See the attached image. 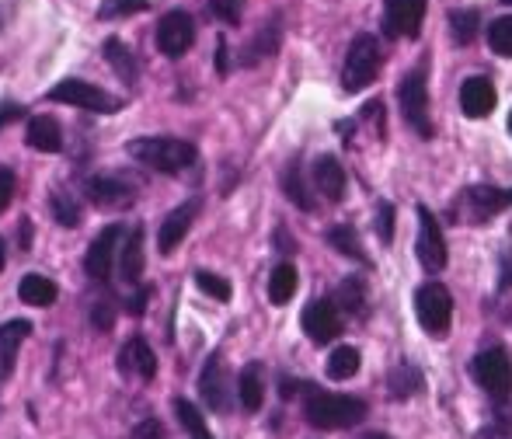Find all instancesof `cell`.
I'll list each match as a JSON object with an SVG mask.
<instances>
[{
	"label": "cell",
	"instance_id": "1",
	"mask_svg": "<svg viewBox=\"0 0 512 439\" xmlns=\"http://www.w3.org/2000/svg\"><path fill=\"white\" fill-rule=\"evenodd\" d=\"M366 401L356 394H328V391H307L304 401V419L307 426L321 429V433H338V429H356L366 422Z\"/></svg>",
	"mask_w": 512,
	"mask_h": 439
},
{
	"label": "cell",
	"instance_id": "2",
	"mask_svg": "<svg viewBox=\"0 0 512 439\" xmlns=\"http://www.w3.org/2000/svg\"><path fill=\"white\" fill-rule=\"evenodd\" d=\"M126 154L161 175H182L185 168L196 164V147L178 136H140V140L126 143Z\"/></svg>",
	"mask_w": 512,
	"mask_h": 439
},
{
	"label": "cell",
	"instance_id": "3",
	"mask_svg": "<svg viewBox=\"0 0 512 439\" xmlns=\"http://www.w3.org/2000/svg\"><path fill=\"white\" fill-rule=\"evenodd\" d=\"M380 63H384V53H380V42L377 35L370 32H359L356 39L349 42V53H345V63H342V88L349 95L356 91L370 88L380 74Z\"/></svg>",
	"mask_w": 512,
	"mask_h": 439
},
{
	"label": "cell",
	"instance_id": "4",
	"mask_svg": "<svg viewBox=\"0 0 512 439\" xmlns=\"http://www.w3.org/2000/svg\"><path fill=\"white\" fill-rule=\"evenodd\" d=\"M398 105L401 115L418 136L429 140L432 136V115H429V60H422L418 67H411L405 81L398 84Z\"/></svg>",
	"mask_w": 512,
	"mask_h": 439
},
{
	"label": "cell",
	"instance_id": "5",
	"mask_svg": "<svg viewBox=\"0 0 512 439\" xmlns=\"http://www.w3.org/2000/svg\"><path fill=\"white\" fill-rule=\"evenodd\" d=\"M415 318L422 331L432 338H443L453 321V297L443 283H422L415 290Z\"/></svg>",
	"mask_w": 512,
	"mask_h": 439
},
{
	"label": "cell",
	"instance_id": "6",
	"mask_svg": "<svg viewBox=\"0 0 512 439\" xmlns=\"http://www.w3.org/2000/svg\"><path fill=\"white\" fill-rule=\"evenodd\" d=\"M49 102L56 105H74V109H84V112H98V115H112L119 112L122 105L115 102L108 91L95 88V84L81 81V77H67V81H60L56 88H49Z\"/></svg>",
	"mask_w": 512,
	"mask_h": 439
},
{
	"label": "cell",
	"instance_id": "7",
	"mask_svg": "<svg viewBox=\"0 0 512 439\" xmlns=\"http://www.w3.org/2000/svg\"><path fill=\"white\" fill-rule=\"evenodd\" d=\"M471 373L492 398L502 401L512 394V356L502 349V345H492V349L478 352L471 363Z\"/></svg>",
	"mask_w": 512,
	"mask_h": 439
},
{
	"label": "cell",
	"instance_id": "8",
	"mask_svg": "<svg viewBox=\"0 0 512 439\" xmlns=\"http://www.w3.org/2000/svg\"><path fill=\"white\" fill-rule=\"evenodd\" d=\"M415 255H418V265H422L425 272H443L446 269V258H450V251H446V237H443V227H439L436 213L429 210L425 203H418V241H415Z\"/></svg>",
	"mask_w": 512,
	"mask_h": 439
},
{
	"label": "cell",
	"instance_id": "9",
	"mask_svg": "<svg viewBox=\"0 0 512 439\" xmlns=\"http://www.w3.org/2000/svg\"><path fill=\"white\" fill-rule=\"evenodd\" d=\"M157 49H161L168 60H182L185 53L196 42V21H192L189 11H168L161 21H157Z\"/></svg>",
	"mask_w": 512,
	"mask_h": 439
},
{
	"label": "cell",
	"instance_id": "10",
	"mask_svg": "<svg viewBox=\"0 0 512 439\" xmlns=\"http://www.w3.org/2000/svg\"><path fill=\"white\" fill-rule=\"evenodd\" d=\"M512 206V189H495V185H471L460 196L457 210L464 213L467 223H488L492 217H499L502 210Z\"/></svg>",
	"mask_w": 512,
	"mask_h": 439
},
{
	"label": "cell",
	"instance_id": "11",
	"mask_svg": "<svg viewBox=\"0 0 512 439\" xmlns=\"http://www.w3.org/2000/svg\"><path fill=\"white\" fill-rule=\"evenodd\" d=\"M122 234H126V230H122L119 223H112V227L98 230V237L91 241L88 255H84V272H88L95 283H108V276H112L115 262H119L115 251H119Z\"/></svg>",
	"mask_w": 512,
	"mask_h": 439
},
{
	"label": "cell",
	"instance_id": "12",
	"mask_svg": "<svg viewBox=\"0 0 512 439\" xmlns=\"http://www.w3.org/2000/svg\"><path fill=\"white\" fill-rule=\"evenodd\" d=\"M300 325H304V335L317 345H328L342 335V314H338L335 300H310L300 314Z\"/></svg>",
	"mask_w": 512,
	"mask_h": 439
},
{
	"label": "cell",
	"instance_id": "13",
	"mask_svg": "<svg viewBox=\"0 0 512 439\" xmlns=\"http://www.w3.org/2000/svg\"><path fill=\"white\" fill-rule=\"evenodd\" d=\"M429 0H384V32L391 39H415L422 32Z\"/></svg>",
	"mask_w": 512,
	"mask_h": 439
},
{
	"label": "cell",
	"instance_id": "14",
	"mask_svg": "<svg viewBox=\"0 0 512 439\" xmlns=\"http://www.w3.org/2000/svg\"><path fill=\"white\" fill-rule=\"evenodd\" d=\"M199 394H203L209 412H216V415L230 412V377H227V366H223L220 352H213V356L206 359L203 373H199Z\"/></svg>",
	"mask_w": 512,
	"mask_h": 439
},
{
	"label": "cell",
	"instance_id": "15",
	"mask_svg": "<svg viewBox=\"0 0 512 439\" xmlns=\"http://www.w3.org/2000/svg\"><path fill=\"white\" fill-rule=\"evenodd\" d=\"M199 206H203L199 199H189V203L175 206V210H171L168 217L161 220V230H157V251H161V255H171V251H175L178 244L185 241L189 227L199 217Z\"/></svg>",
	"mask_w": 512,
	"mask_h": 439
},
{
	"label": "cell",
	"instance_id": "16",
	"mask_svg": "<svg viewBox=\"0 0 512 439\" xmlns=\"http://www.w3.org/2000/svg\"><path fill=\"white\" fill-rule=\"evenodd\" d=\"M310 182L314 189L321 192L328 203H342L345 199V189H349V178H345V168L335 154H321L310 168Z\"/></svg>",
	"mask_w": 512,
	"mask_h": 439
},
{
	"label": "cell",
	"instance_id": "17",
	"mask_svg": "<svg viewBox=\"0 0 512 439\" xmlns=\"http://www.w3.org/2000/svg\"><path fill=\"white\" fill-rule=\"evenodd\" d=\"M88 196L95 206H105V210H122L136 199V189L126 182L122 175H95L88 182Z\"/></svg>",
	"mask_w": 512,
	"mask_h": 439
},
{
	"label": "cell",
	"instance_id": "18",
	"mask_svg": "<svg viewBox=\"0 0 512 439\" xmlns=\"http://www.w3.org/2000/svg\"><path fill=\"white\" fill-rule=\"evenodd\" d=\"M495 102H499V95H495V84L488 81V77H467V81L460 84V109H464L467 119H485V115H492Z\"/></svg>",
	"mask_w": 512,
	"mask_h": 439
},
{
	"label": "cell",
	"instance_id": "19",
	"mask_svg": "<svg viewBox=\"0 0 512 439\" xmlns=\"http://www.w3.org/2000/svg\"><path fill=\"white\" fill-rule=\"evenodd\" d=\"M119 370L126 373V377L154 380V373H157V356H154V349L147 345V338H143V335H133L126 345H122V349H119Z\"/></svg>",
	"mask_w": 512,
	"mask_h": 439
},
{
	"label": "cell",
	"instance_id": "20",
	"mask_svg": "<svg viewBox=\"0 0 512 439\" xmlns=\"http://www.w3.org/2000/svg\"><path fill=\"white\" fill-rule=\"evenodd\" d=\"M28 335H32V321H25V318H14L0 325V384L14 373L21 342H25Z\"/></svg>",
	"mask_w": 512,
	"mask_h": 439
},
{
	"label": "cell",
	"instance_id": "21",
	"mask_svg": "<svg viewBox=\"0 0 512 439\" xmlns=\"http://www.w3.org/2000/svg\"><path fill=\"white\" fill-rule=\"evenodd\" d=\"M25 140L32 150H42V154H60L63 150V129L53 115H32L25 129Z\"/></svg>",
	"mask_w": 512,
	"mask_h": 439
},
{
	"label": "cell",
	"instance_id": "22",
	"mask_svg": "<svg viewBox=\"0 0 512 439\" xmlns=\"http://www.w3.org/2000/svg\"><path fill=\"white\" fill-rule=\"evenodd\" d=\"M237 398H241V408L248 415L262 412L265 405V370L262 363H248L237 377Z\"/></svg>",
	"mask_w": 512,
	"mask_h": 439
},
{
	"label": "cell",
	"instance_id": "23",
	"mask_svg": "<svg viewBox=\"0 0 512 439\" xmlns=\"http://www.w3.org/2000/svg\"><path fill=\"white\" fill-rule=\"evenodd\" d=\"M119 276L122 283L136 286L143 279V227H133L122 244V255H119Z\"/></svg>",
	"mask_w": 512,
	"mask_h": 439
},
{
	"label": "cell",
	"instance_id": "24",
	"mask_svg": "<svg viewBox=\"0 0 512 439\" xmlns=\"http://www.w3.org/2000/svg\"><path fill=\"white\" fill-rule=\"evenodd\" d=\"M60 290L49 276H39V272H28L25 279L18 283V300L28 307H53Z\"/></svg>",
	"mask_w": 512,
	"mask_h": 439
},
{
	"label": "cell",
	"instance_id": "25",
	"mask_svg": "<svg viewBox=\"0 0 512 439\" xmlns=\"http://www.w3.org/2000/svg\"><path fill=\"white\" fill-rule=\"evenodd\" d=\"M102 53H105V60L112 63V70L119 74L122 84H129V88H133V84L140 81V67H136V56H133V49H126V42H122V39H105Z\"/></svg>",
	"mask_w": 512,
	"mask_h": 439
},
{
	"label": "cell",
	"instance_id": "26",
	"mask_svg": "<svg viewBox=\"0 0 512 439\" xmlns=\"http://www.w3.org/2000/svg\"><path fill=\"white\" fill-rule=\"evenodd\" d=\"M297 286H300L297 265H293V262H279L276 269H272V276H269V300L276 307L290 304L293 293H297Z\"/></svg>",
	"mask_w": 512,
	"mask_h": 439
},
{
	"label": "cell",
	"instance_id": "27",
	"mask_svg": "<svg viewBox=\"0 0 512 439\" xmlns=\"http://www.w3.org/2000/svg\"><path fill=\"white\" fill-rule=\"evenodd\" d=\"M335 304L342 307L352 318H363L366 314V283L359 276H345L335 290Z\"/></svg>",
	"mask_w": 512,
	"mask_h": 439
},
{
	"label": "cell",
	"instance_id": "28",
	"mask_svg": "<svg viewBox=\"0 0 512 439\" xmlns=\"http://www.w3.org/2000/svg\"><path fill=\"white\" fill-rule=\"evenodd\" d=\"M283 192H286V199H290V203L297 206V210H304V213L314 210V199H310V192H307V178H304V168H300V161L286 164V171H283Z\"/></svg>",
	"mask_w": 512,
	"mask_h": 439
},
{
	"label": "cell",
	"instance_id": "29",
	"mask_svg": "<svg viewBox=\"0 0 512 439\" xmlns=\"http://www.w3.org/2000/svg\"><path fill=\"white\" fill-rule=\"evenodd\" d=\"M359 363H363V356H359L356 345H338L328 356V363H324V373L331 380H352L359 373Z\"/></svg>",
	"mask_w": 512,
	"mask_h": 439
},
{
	"label": "cell",
	"instance_id": "30",
	"mask_svg": "<svg viewBox=\"0 0 512 439\" xmlns=\"http://www.w3.org/2000/svg\"><path fill=\"white\" fill-rule=\"evenodd\" d=\"M324 237H328V244L338 251V255L352 258V262H366V251H363V244H359L356 227H349V223H335Z\"/></svg>",
	"mask_w": 512,
	"mask_h": 439
},
{
	"label": "cell",
	"instance_id": "31",
	"mask_svg": "<svg viewBox=\"0 0 512 439\" xmlns=\"http://www.w3.org/2000/svg\"><path fill=\"white\" fill-rule=\"evenodd\" d=\"M481 32V14L474 7H460V11H450V35L457 46H471Z\"/></svg>",
	"mask_w": 512,
	"mask_h": 439
},
{
	"label": "cell",
	"instance_id": "32",
	"mask_svg": "<svg viewBox=\"0 0 512 439\" xmlns=\"http://www.w3.org/2000/svg\"><path fill=\"white\" fill-rule=\"evenodd\" d=\"M422 373H418V366H411V363H401V366H394L391 370V377H387V387H391V394L398 401H408L411 394H418L422 391Z\"/></svg>",
	"mask_w": 512,
	"mask_h": 439
},
{
	"label": "cell",
	"instance_id": "33",
	"mask_svg": "<svg viewBox=\"0 0 512 439\" xmlns=\"http://www.w3.org/2000/svg\"><path fill=\"white\" fill-rule=\"evenodd\" d=\"M279 49V18H272L269 25L262 28V32L251 39V46H248V53L241 56V63H258V60H265V56H272Z\"/></svg>",
	"mask_w": 512,
	"mask_h": 439
},
{
	"label": "cell",
	"instance_id": "34",
	"mask_svg": "<svg viewBox=\"0 0 512 439\" xmlns=\"http://www.w3.org/2000/svg\"><path fill=\"white\" fill-rule=\"evenodd\" d=\"M49 210H53V217L60 227H81V206H77V199L70 196L67 189H56L49 192Z\"/></svg>",
	"mask_w": 512,
	"mask_h": 439
},
{
	"label": "cell",
	"instance_id": "35",
	"mask_svg": "<svg viewBox=\"0 0 512 439\" xmlns=\"http://www.w3.org/2000/svg\"><path fill=\"white\" fill-rule=\"evenodd\" d=\"M175 415H178L182 429L192 439H213V436H209V429H206V422H203V415H199V408L192 405L189 398H175Z\"/></svg>",
	"mask_w": 512,
	"mask_h": 439
},
{
	"label": "cell",
	"instance_id": "36",
	"mask_svg": "<svg viewBox=\"0 0 512 439\" xmlns=\"http://www.w3.org/2000/svg\"><path fill=\"white\" fill-rule=\"evenodd\" d=\"M488 46L499 56H509L512 60V14H502L488 25Z\"/></svg>",
	"mask_w": 512,
	"mask_h": 439
},
{
	"label": "cell",
	"instance_id": "37",
	"mask_svg": "<svg viewBox=\"0 0 512 439\" xmlns=\"http://www.w3.org/2000/svg\"><path fill=\"white\" fill-rule=\"evenodd\" d=\"M196 286L206 293V297H213V300H220V304H227L230 300V283L223 276H216V272H206V269H199L196 272Z\"/></svg>",
	"mask_w": 512,
	"mask_h": 439
},
{
	"label": "cell",
	"instance_id": "38",
	"mask_svg": "<svg viewBox=\"0 0 512 439\" xmlns=\"http://www.w3.org/2000/svg\"><path fill=\"white\" fill-rule=\"evenodd\" d=\"M140 11H147V0H102L98 18L119 21V18H126V14H140Z\"/></svg>",
	"mask_w": 512,
	"mask_h": 439
},
{
	"label": "cell",
	"instance_id": "39",
	"mask_svg": "<svg viewBox=\"0 0 512 439\" xmlns=\"http://www.w3.org/2000/svg\"><path fill=\"white\" fill-rule=\"evenodd\" d=\"M244 4H248V0H209V11L220 21H227V25H241Z\"/></svg>",
	"mask_w": 512,
	"mask_h": 439
},
{
	"label": "cell",
	"instance_id": "40",
	"mask_svg": "<svg viewBox=\"0 0 512 439\" xmlns=\"http://www.w3.org/2000/svg\"><path fill=\"white\" fill-rule=\"evenodd\" d=\"M377 234L384 244L394 241V206L387 203V199L384 203H377Z\"/></svg>",
	"mask_w": 512,
	"mask_h": 439
},
{
	"label": "cell",
	"instance_id": "41",
	"mask_svg": "<svg viewBox=\"0 0 512 439\" xmlns=\"http://www.w3.org/2000/svg\"><path fill=\"white\" fill-rule=\"evenodd\" d=\"M91 325L98 331H108L115 325V307L112 300H95V307H91Z\"/></svg>",
	"mask_w": 512,
	"mask_h": 439
},
{
	"label": "cell",
	"instance_id": "42",
	"mask_svg": "<svg viewBox=\"0 0 512 439\" xmlns=\"http://www.w3.org/2000/svg\"><path fill=\"white\" fill-rule=\"evenodd\" d=\"M14 171L11 168H0V213L11 206V199H14Z\"/></svg>",
	"mask_w": 512,
	"mask_h": 439
},
{
	"label": "cell",
	"instance_id": "43",
	"mask_svg": "<svg viewBox=\"0 0 512 439\" xmlns=\"http://www.w3.org/2000/svg\"><path fill=\"white\" fill-rule=\"evenodd\" d=\"M129 439H164V426L157 419H143L140 426L133 429V436Z\"/></svg>",
	"mask_w": 512,
	"mask_h": 439
},
{
	"label": "cell",
	"instance_id": "44",
	"mask_svg": "<svg viewBox=\"0 0 512 439\" xmlns=\"http://www.w3.org/2000/svg\"><path fill=\"white\" fill-rule=\"evenodd\" d=\"M147 300H150V286H140V290H136V297H129V314H136V318H140L143 311H147Z\"/></svg>",
	"mask_w": 512,
	"mask_h": 439
},
{
	"label": "cell",
	"instance_id": "45",
	"mask_svg": "<svg viewBox=\"0 0 512 439\" xmlns=\"http://www.w3.org/2000/svg\"><path fill=\"white\" fill-rule=\"evenodd\" d=\"M25 115V105H14V102H4L0 105V129L7 126V122H14V119H21Z\"/></svg>",
	"mask_w": 512,
	"mask_h": 439
},
{
	"label": "cell",
	"instance_id": "46",
	"mask_svg": "<svg viewBox=\"0 0 512 439\" xmlns=\"http://www.w3.org/2000/svg\"><path fill=\"white\" fill-rule=\"evenodd\" d=\"M499 290H512V255H502V272H499Z\"/></svg>",
	"mask_w": 512,
	"mask_h": 439
},
{
	"label": "cell",
	"instance_id": "47",
	"mask_svg": "<svg viewBox=\"0 0 512 439\" xmlns=\"http://www.w3.org/2000/svg\"><path fill=\"white\" fill-rule=\"evenodd\" d=\"M18 244H21V251L32 248V223H28V220L18 223Z\"/></svg>",
	"mask_w": 512,
	"mask_h": 439
},
{
	"label": "cell",
	"instance_id": "48",
	"mask_svg": "<svg viewBox=\"0 0 512 439\" xmlns=\"http://www.w3.org/2000/svg\"><path fill=\"white\" fill-rule=\"evenodd\" d=\"M216 70H220V74H227V42H216Z\"/></svg>",
	"mask_w": 512,
	"mask_h": 439
},
{
	"label": "cell",
	"instance_id": "49",
	"mask_svg": "<svg viewBox=\"0 0 512 439\" xmlns=\"http://www.w3.org/2000/svg\"><path fill=\"white\" fill-rule=\"evenodd\" d=\"M366 439H391V436H384V433H366Z\"/></svg>",
	"mask_w": 512,
	"mask_h": 439
},
{
	"label": "cell",
	"instance_id": "50",
	"mask_svg": "<svg viewBox=\"0 0 512 439\" xmlns=\"http://www.w3.org/2000/svg\"><path fill=\"white\" fill-rule=\"evenodd\" d=\"M0 269H4V241H0Z\"/></svg>",
	"mask_w": 512,
	"mask_h": 439
},
{
	"label": "cell",
	"instance_id": "51",
	"mask_svg": "<svg viewBox=\"0 0 512 439\" xmlns=\"http://www.w3.org/2000/svg\"><path fill=\"white\" fill-rule=\"evenodd\" d=\"M509 133H512V112H509Z\"/></svg>",
	"mask_w": 512,
	"mask_h": 439
},
{
	"label": "cell",
	"instance_id": "52",
	"mask_svg": "<svg viewBox=\"0 0 512 439\" xmlns=\"http://www.w3.org/2000/svg\"><path fill=\"white\" fill-rule=\"evenodd\" d=\"M509 4H512V0H509Z\"/></svg>",
	"mask_w": 512,
	"mask_h": 439
}]
</instances>
